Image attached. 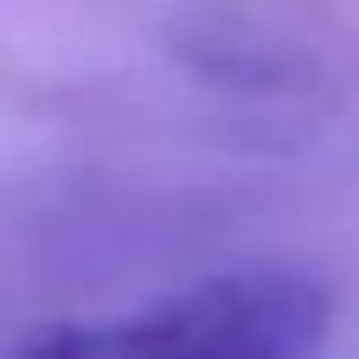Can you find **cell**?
Masks as SVG:
<instances>
[{
    "label": "cell",
    "instance_id": "6da1fadb",
    "mask_svg": "<svg viewBox=\"0 0 359 359\" xmlns=\"http://www.w3.org/2000/svg\"><path fill=\"white\" fill-rule=\"evenodd\" d=\"M331 297L297 269H224L140 314L34 331L11 359H314Z\"/></svg>",
    "mask_w": 359,
    "mask_h": 359
}]
</instances>
